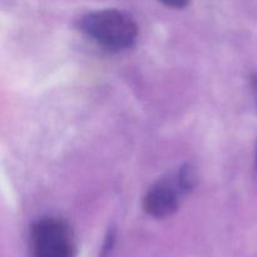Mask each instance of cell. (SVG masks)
I'll use <instances>...</instances> for the list:
<instances>
[{
	"instance_id": "cell-1",
	"label": "cell",
	"mask_w": 257,
	"mask_h": 257,
	"mask_svg": "<svg viewBox=\"0 0 257 257\" xmlns=\"http://www.w3.org/2000/svg\"><path fill=\"white\" fill-rule=\"evenodd\" d=\"M78 28L85 35L109 50H124L137 40L138 27L128 13L102 9L83 15Z\"/></svg>"
},
{
	"instance_id": "cell-2",
	"label": "cell",
	"mask_w": 257,
	"mask_h": 257,
	"mask_svg": "<svg viewBox=\"0 0 257 257\" xmlns=\"http://www.w3.org/2000/svg\"><path fill=\"white\" fill-rule=\"evenodd\" d=\"M196 182L192 167H182L177 173L160 180L146 193L143 208L150 216L166 218L178 210L181 198L190 192Z\"/></svg>"
},
{
	"instance_id": "cell-3",
	"label": "cell",
	"mask_w": 257,
	"mask_h": 257,
	"mask_svg": "<svg viewBox=\"0 0 257 257\" xmlns=\"http://www.w3.org/2000/svg\"><path fill=\"white\" fill-rule=\"evenodd\" d=\"M32 257H75V241L69 225L60 218L43 217L30 231Z\"/></svg>"
},
{
	"instance_id": "cell-4",
	"label": "cell",
	"mask_w": 257,
	"mask_h": 257,
	"mask_svg": "<svg viewBox=\"0 0 257 257\" xmlns=\"http://www.w3.org/2000/svg\"><path fill=\"white\" fill-rule=\"evenodd\" d=\"M162 3L163 5L168 8H173V9H182L186 5H188L190 0H158Z\"/></svg>"
},
{
	"instance_id": "cell-5",
	"label": "cell",
	"mask_w": 257,
	"mask_h": 257,
	"mask_svg": "<svg viewBox=\"0 0 257 257\" xmlns=\"http://www.w3.org/2000/svg\"><path fill=\"white\" fill-rule=\"evenodd\" d=\"M256 166H257V147H256Z\"/></svg>"
}]
</instances>
